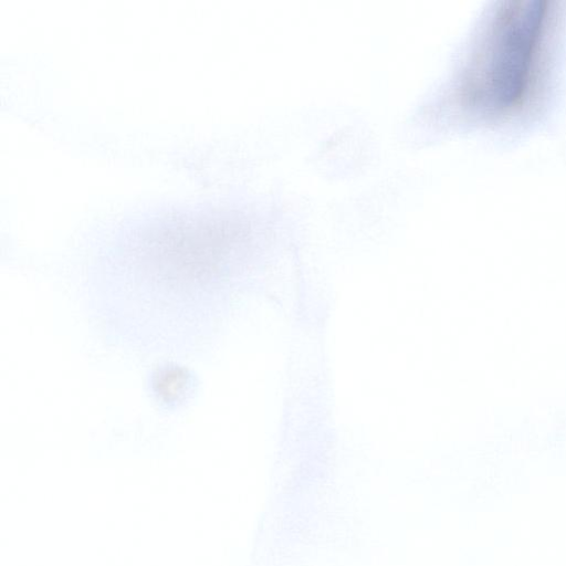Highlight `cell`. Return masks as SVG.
<instances>
[{
  "label": "cell",
  "instance_id": "cell-1",
  "mask_svg": "<svg viewBox=\"0 0 566 566\" xmlns=\"http://www.w3.org/2000/svg\"><path fill=\"white\" fill-rule=\"evenodd\" d=\"M553 12L546 2L520 1L492 17L463 77V97L478 114L512 115L535 96L546 72Z\"/></svg>",
  "mask_w": 566,
  "mask_h": 566
}]
</instances>
